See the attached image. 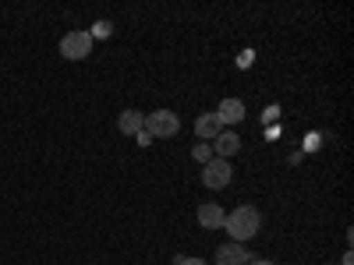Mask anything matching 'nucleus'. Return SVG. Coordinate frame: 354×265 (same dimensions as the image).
I'll return each instance as SVG.
<instances>
[{
  "mask_svg": "<svg viewBox=\"0 0 354 265\" xmlns=\"http://www.w3.org/2000/svg\"><path fill=\"white\" fill-rule=\"evenodd\" d=\"M223 219H227V213L220 209L216 202H202V205H198V226H202V230H220Z\"/></svg>",
  "mask_w": 354,
  "mask_h": 265,
  "instance_id": "obj_7",
  "label": "nucleus"
},
{
  "mask_svg": "<svg viewBox=\"0 0 354 265\" xmlns=\"http://www.w3.org/2000/svg\"><path fill=\"white\" fill-rule=\"evenodd\" d=\"M110 32H113V25H110V21H96V25H93V32H88V36H93V39H106Z\"/></svg>",
  "mask_w": 354,
  "mask_h": 265,
  "instance_id": "obj_12",
  "label": "nucleus"
},
{
  "mask_svg": "<svg viewBox=\"0 0 354 265\" xmlns=\"http://www.w3.org/2000/svg\"><path fill=\"white\" fill-rule=\"evenodd\" d=\"M192 156H195V159H198V163L205 166V163H209V159H213V145H209V141H198V145H195V149H192Z\"/></svg>",
  "mask_w": 354,
  "mask_h": 265,
  "instance_id": "obj_11",
  "label": "nucleus"
},
{
  "mask_svg": "<svg viewBox=\"0 0 354 265\" xmlns=\"http://www.w3.org/2000/svg\"><path fill=\"white\" fill-rule=\"evenodd\" d=\"M230 177H234V166H230V159H220V156H213L209 163L202 166V184L209 188V191H220V188H227V184H230Z\"/></svg>",
  "mask_w": 354,
  "mask_h": 265,
  "instance_id": "obj_3",
  "label": "nucleus"
},
{
  "mask_svg": "<svg viewBox=\"0 0 354 265\" xmlns=\"http://www.w3.org/2000/svg\"><path fill=\"white\" fill-rule=\"evenodd\" d=\"M252 258H248V248L245 244H220L216 248V265H248Z\"/></svg>",
  "mask_w": 354,
  "mask_h": 265,
  "instance_id": "obj_6",
  "label": "nucleus"
},
{
  "mask_svg": "<svg viewBox=\"0 0 354 265\" xmlns=\"http://www.w3.org/2000/svg\"><path fill=\"white\" fill-rule=\"evenodd\" d=\"M213 113H216V121H220L223 131H227L230 124H241V121H245V103L234 99V96H227V99H220V106H216Z\"/></svg>",
  "mask_w": 354,
  "mask_h": 265,
  "instance_id": "obj_5",
  "label": "nucleus"
},
{
  "mask_svg": "<svg viewBox=\"0 0 354 265\" xmlns=\"http://www.w3.org/2000/svg\"><path fill=\"white\" fill-rule=\"evenodd\" d=\"M177 265H209V262H202V258H177Z\"/></svg>",
  "mask_w": 354,
  "mask_h": 265,
  "instance_id": "obj_13",
  "label": "nucleus"
},
{
  "mask_svg": "<svg viewBox=\"0 0 354 265\" xmlns=\"http://www.w3.org/2000/svg\"><path fill=\"white\" fill-rule=\"evenodd\" d=\"M248 265H277V262H270V258H252Z\"/></svg>",
  "mask_w": 354,
  "mask_h": 265,
  "instance_id": "obj_14",
  "label": "nucleus"
},
{
  "mask_svg": "<svg viewBox=\"0 0 354 265\" xmlns=\"http://www.w3.org/2000/svg\"><path fill=\"white\" fill-rule=\"evenodd\" d=\"M142 124H145V113L142 110H124L121 117H117V131H121V135H138Z\"/></svg>",
  "mask_w": 354,
  "mask_h": 265,
  "instance_id": "obj_10",
  "label": "nucleus"
},
{
  "mask_svg": "<svg viewBox=\"0 0 354 265\" xmlns=\"http://www.w3.org/2000/svg\"><path fill=\"white\" fill-rule=\"evenodd\" d=\"M209 145H213V156H220V159H230L234 153L241 149V138L234 135V131H220V135H216Z\"/></svg>",
  "mask_w": 354,
  "mask_h": 265,
  "instance_id": "obj_8",
  "label": "nucleus"
},
{
  "mask_svg": "<svg viewBox=\"0 0 354 265\" xmlns=\"http://www.w3.org/2000/svg\"><path fill=\"white\" fill-rule=\"evenodd\" d=\"M93 53V36L85 32V28H75L61 39V57L64 61H85V57Z\"/></svg>",
  "mask_w": 354,
  "mask_h": 265,
  "instance_id": "obj_4",
  "label": "nucleus"
},
{
  "mask_svg": "<svg viewBox=\"0 0 354 265\" xmlns=\"http://www.w3.org/2000/svg\"><path fill=\"white\" fill-rule=\"evenodd\" d=\"M220 131H223V124L216 121V113H202L198 121H195V135H198L202 141H213Z\"/></svg>",
  "mask_w": 354,
  "mask_h": 265,
  "instance_id": "obj_9",
  "label": "nucleus"
},
{
  "mask_svg": "<svg viewBox=\"0 0 354 265\" xmlns=\"http://www.w3.org/2000/svg\"><path fill=\"white\" fill-rule=\"evenodd\" d=\"M142 131L149 138H174L177 131H181V121H177L174 110H153V113H145Z\"/></svg>",
  "mask_w": 354,
  "mask_h": 265,
  "instance_id": "obj_2",
  "label": "nucleus"
},
{
  "mask_svg": "<svg viewBox=\"0 0 354 265\" xmlns=\"http://www.w3.org/2000/svg\"><path fill=\"white\" fill-rule=\"evenodd\" d=\"M259 226H262V216H259L255 205H238V209L227 213V219H223V230L230 233V241H234V244L252 241L255 233H259Z\"/></svg>",
  "mask_w": 354,
  "mask_h": 265,
  "instance_id": "obj_1",
  "label": "nucleus"
}]
</instances>
